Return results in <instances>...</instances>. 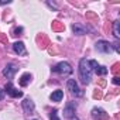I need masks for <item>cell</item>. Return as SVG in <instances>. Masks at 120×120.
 <instances>
[{
	"label": "cell",
	"instance_id": "obj_7",
	"mask_svg": "<svg viewBox=\"0 0 120 120\" xmlns=\"http://www.w3.org/2000/svg\"><path fill=\"white\" fill-rule=\"evenodd\" d=\"M21 106H23V110H24V113H27V114H33L34 113V110H35V105H34V102L31 100V99H24L23 102H21Z\"/></svg>",
	"mask_w": 120,
	"mask_h": 120
},
{
	"label": "cell",
	"instance_id": "obj_2",
	"mask_svg": "<svg viewBox=\"0 0 120 120\" xmlns=\"http://www.w3.org/2000/svg\"><path fill=\"white\" fill-rule=\"evenodd\" d=\"M51 71H52V72H55V74H58V75H61V76H68V75H71V74L74 72V69H72L71 64H69V62H67V61H62V62L56 64L55 67H52V68H51Z\"/></svg>",
	"mask_w": 120,
	"mask_h": 120
},
{
	"label": "cell",
	"instance_id": "obj_8",
	"mask_svg": "<svg viewBox=\"0 0 120 120\" xmlns=\"http://www.w3.org/2000/svg\"><path fill=\"white\" fill-rule=\"evenodd\" d=\"M90 114H92V117L95 120H106L107 119V113L103 109H100V107H93Z\"/></svg>",
	"mask_w": 120,
	"mask_h": 120
},
{
	"label": "cell",
	"instance_id": "obj_11",
	"mask_svg": "<svg viewBox=\"0 0 120 120\" xmlns=\"http://www.w3.org/2000/svg\"><path fill=\"white\" fill-rule=\"evenodd\" d=\"M13 51H14L17 55H26V54H27L26 47H24V44H23L21 41H17V42L13 44Z\"/></svg>",
	"mask_w": 120,
	"mask_h": 120
},
{
	"label": "cell",
	"instance_id": "obj_21",
	"mask_svg": "<svg viewBox=\"0 0 120 120\" xmlns=\"http://www.w3.org/2000/svg\"><path fill=\"white\" fill-rule=\"evenodd\" d=\"M4 98V90H2V89H0V100H2Z\"/></svg>",
	"mask_w": 120,
	"mask_h": 120
},
{
	"label": "cell",
	"instance_id": "obj_3",
	"mask_svg": "<svg viewBox=\"0 0 120 120\" xmlns=\"http://www.w3.org/2000/svg\"><path fill=\"white\" fill-rule=\"evenodd\" d=\"M67 88H68V90L71 92V95H74L75 98H82V96H83V90L79 89V86H78V83H76L75 79H68Z\"/></svg>",
	"mask_w": 120,
	"mask_h": 120
},
{
	"label": "cell",
	"instance_id": "obj_4",
	"mask_svg": "<svg viewBox=\"0 0 120 120\" xmlns=\"http://www.w3.org/2000/svg\"><path fill=\"white\" fill-rule=\"evenodd\" d=\"M89 67H90V69L92 71H95V74L96 75H99V76H105L107 72H109V69L106 68V67H102V65H99L95 59H90L89 61Z\"/></svg>",
	"mask_w": 120,
	"mask_h": 120
},
{
	"label": "cell",
	"instance_id": "obj_20",
	"mask_svg": "<svg viewBox=\"0 0 120 120\" xmlns=\"http://www.w3.org/2000/svg\"><path fill=\"white\" fill-rule=\"evenodd\" d=\"M10 3V0H7V2H6V0H0V4H9Z\"/></svg>",
	"mask_w": 120,
	"mask_h": 120
},
{
	"label": "cell",
	"instance_id": "obj_1",
	"mask_svg": "<svg viewBox=\"0 0 120 120\" xmlns=\"http://www.w3.org/2000/svg\"><path fill=\"white\" fill-rule=\"evenodd\" d=\"M79 79L83 85H89L92 79V69L86 58H81L79 61Z\"/></svg>",
	"mask_w": 120,
	"mask_h": 120
},
{
	"label": "cell",
	"instance_id": "obj_5",
	"mask_svg": "<svg viewBox=\"0 0 120 120\" xmlns=\"http://www.w3.org/2000/svg\"><path fill=\"white\" fill-rule=\"evenodd\" d=\"M95 47H96V49H98L99 52H102V54H110V52L113 51V48H112V44H110L109 41H105V40H100V41H98Z\"/></svg>",
	"mask_w": 120,
	"mask_h": 120
},
{
	"label": "cell",
	"instance_id": "obj_15",
	"mask_svg": "<svg viewBox=\"0 0 120 120\" xmlns=\"http://www.w3.org/2000/svg\"><path fill=\"white\" fill-rule=\"evenodd\" d=\"M72 31L75 33V34H78V35H83L86 31H85V28H82L81 26H78V24H72Z\"/></svg>",
	"mask_w": 120,
	"mask_h": 120
},
{
	"label": "cell",
	"instance_id": "obj_10",
	"mask_svg": "<svg viewBox=\"0 0 120 120\" xmlns=\"http://www.w3.org/2000/svg\"><path fill=\"white\" fill-rule=\"evenodd\" d=\"M75 109H76V105L72 103V102H69V103L65 106V109H64V117H67V119H74V117H75Z\"/></svg>",
	"mask_w": 120,
	"mask_h": 120
},
{
	"label": "cell",
	"instance_id": "obj_19",
	"mask_svg": "<svg viewBox=\"0 0 120 120\" xmlns=\"http://www.w3.org/2000/svg\"><path fill=\"white\" fill-rule=\"evenodd\" d=\"M113 83H114V85H119V83H120V79H119V76H114V78H113Z\"/></svg>",
	"mask_w": 120,
	"mask_h": 120
},
{
	"label": "cell",
	"instance_id": "obj_23",
	"mask_svg": "<svg viewBox=\"0 0 120 120\" xmlns=\"http://www.w3.org/2000/svg\"><path fill=\"white\" fill-rule=\"evenodd\" d=\"M34 120H35V119H34Z\"/></svg>",
	"mask_w": 120,
	"mask_h": 120
},
{
	"label": "cell",
	"instance_id": "obj_9",
	"mask_svg": "<svg viewBox=\"0 0 120 120\" xmlns=\"http://www.w3.org/2000/svg\"><path fill=\"white\" fill-rule=\"evenodd\" d=\"M16 72H17V67H16L14 64H7V65L4 67V69H3V75H4V78H7V79H11Z\"/></svg>",
	"mask_w": 120,
	"mask_h": 120
},
{
	"label": "cell",
	"instance_id": "obj_18",
	"mask_svg": "<svg viewBox=\"0 0 120 120\" xmlns=\"http://www.w3.org/2000/svg\"><path fill=\"white\" fill-rule=\"evenodd\" d=\"M14 33H16L14 35H21L20 33H23V28H21V27H19V28H16V30H14Z\"/></svg>",
	"mask_w": 120,
	"mask_h": 120
},
{
	"label": "cell",
	"instance_id": "obj_16",
	"mask_svg": "<svg viewBox=\"0 0 120 120\" xmlns=\"http://www.w3.org/2000/svg\"><path fill=\"white\" fill-rule=\"evenodd\" d=\"M49 119H51V120H59V117H58V110H56V109L51 110V113H49Z\"/></svg>",
	"mask_w": 120,
	"mask_h": 120
},
{
	"label": "cell",
	"instance_id": "obj_22",
	"mask_svg": "<svg viewBox=\"0 0 120 120\" xmlns=\"http://www.w3.org/2000/svg\"><path fill=\"white\" fill-rule=\"evenodd\" d=\"M71 120H79V119H78V117H74V119H71Z\"/></svg>",
	"mask_w": 120,
	"mask_h": 120
},
{
	"label": "cell",
	"instance_id": "obj_17",
	"mask_svg": "<svg viewBox=\"0 0 120 120\" xmlns=\"http://www.w3.org/2000/svg\"><path fill=\"white\" fill-rule=\"evenodd\" d=\"M112 48H114V51H116V52L119 54V52H120V47H119V41H116V42H113V44H112Z\"/></svg>",
	"mask_w": 120,
	"mask_h": 120
},
{
	"label": "cell",
	"instance_id": "obj_12",
	"mask_svg": "<svg viewBox=\"0 0 120 120\" xmlns=\"http://www.w3.org/2000/svg\"><path fill=\"white\" fill-rule=\"evenodd\" d=\"M62 98H64V90H61V89H56L49 95V99L52 102H61Z\"/></svg>",
	"mask_w": 120,
	"mask_h": 120
},
{
	"label": "cell",
	"instance_id": "obj_6",
	"mask_svg": "<svg viewBox=\"0 0 120 120\" xmlns=\"http://www.w3.org/2000/svg\"><path fill=\"white\" fill-rule=\"evenodd\" d=\"M4 90H6V92H7V95H9V96H11V98H21V96H23V92H21V90H17V89L13 86V83H11V82H7V83H6Z\"/></svg>",
	"mask_w": 120,
	"mask_h": 120
},
{
	"label": "cell",
	"instance_id": "obj_13",
	"mask_svg": "<svg viewBox=\"0 0 120 120\" xmlns=\"http://www.w3.org/2000/svg\"><path fill=\"white\" fill-rule=\"evenodd\" d=\"M119 26H120V21H119V20H116V21L113 23V35L116 37V40H119V38H120V31H119Z\"/></svg>",
	"mask_w": 120,
	"mask_h": 120
},
{
	"label": "cell",
	"instance_id": "obj_14",
	"mask_svg": "<svg viewBox=\"0 0 120 120\" xmlns=\"http://www.w3.org/2000/svg\"><path fill=\"white\" fill-rule=\"evenodd\" d=\"M30 81H31V75H30V74H24V75L21 76V79H20V85H21V86H27V85L30 83Z\"/></svg>",
	"mask_w": 120,
	"mask_h": 120
}]
</instances>
